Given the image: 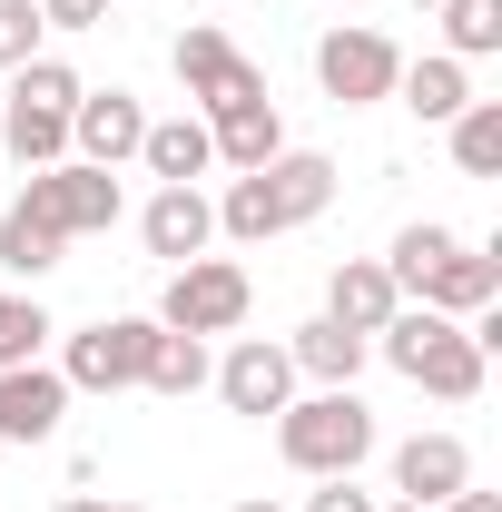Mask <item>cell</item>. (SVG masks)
I'll return each instance as SVG.
<instances>
[{"instance_id":"obj_14","label":"cell","mask_w":502,"mask_h":512,"mask_svg":"<svg viewBox=\"0 0 502 512\" xmlns=\"http://www.w3.org/2000/svg\"><path fill=\"white\" fill-rule=\"evenodd\" d=\"M138 237H148V256H168V266H188V256L217 247V207L197 188H158L148 207H138Z\"/></svg>"},{"instance_id":"obj_24","label":"cell","mask_w":502,"mask_h":512,"mask_svg":"<svg viewBox=\"0 0 502 512\" xmlns=\"http://www.w3.org/2000/svg\"><path fill=\"white\" fill-rule=\"evenodd\" d=\"M443 50L453 60H493L502 50V0H443Z\"/></svg>"},{"instance_id":"obj_12","label":"cell","mask_w":502,"mask_h":512,"mask_svg":"<svg viewBox=\"0 0 502 512\" xmlns=\"http://www.w3.org/2000/svg\"><path fill=\"white\" fill-rule=\"evenodd\" d=\"M60 414H69L60 365H10V375H0V444H50Z\"/></svg>"},{"instance_id":"obj_22","label":"cell","mask_w":502,"mask_h":512,"mask_svg":"<svg viewBox=\"0 0 502 512\" xmlns=\"http://www.w3.org/2000/svg\"><path fill=\"white\" fill-rule=\"evenodd\" d=\"M453 168L463 178H502V99H473L453 119Z\"/></svg>"},{"instance_id":"obj_9","label":"cell","mask_w":502,"mask_h":512,"mask_svg":"<svg viewBox=\"0 0 502 512\" xmlns=\"http://www.w3.org/2000/svg\"><path fill=\"white\" fill-rule=\"evenodd\" d=\"M138 138H148L138 89H79V99H69V158H89V168H128Z\"/></svg>"},{"instance_id":"obj_11","label":"cell","mask_w":502,"mask_h":512,"mask_svg":"<svg viewBox=\"0 0 502 512\" xmlns=\"http://www.w3.org/2000/svg\"><path fill=\"white\" fill-rule=\"evenodd\" d=\"M493 296H502V237H493V247H463V237H453V247L414 276V296H404V306H434V316H483Z\"/></svg>"},{"instance_id":"obj_7","label":"cell","mask_w":502,"mask_h":512,"mask_svg":"<svg viewBox=\"0 0 502 512\" xmlns=\"http://www.w3.org/2000/svg\"><path fill=\"white\" fill-rule=\"evenodd\" d=\"M148 345H158V316H99V325L69 335L60 384L69 394H128V384L148 375Z\"/></svg>"},{"instance_id":"obj_16","label":"cell","mask_w":502,"mask_h":512,"mask_svg":"<svg viewBox=\"0 0 502 512\" xmlns=\"http://www.w3.org/2000/svg\"><path fill=\"white\" fill-rule=\"evenodd\" d=\"M394 99H404L424 128H453L463 109H473V69L453 60V50H434V60H404V69H394Z\"/></svg>"},{"instance_id":"obj_29","label":"cell","mask_w":502,"mask_h":512,"mask_svg":"<svg viewBox=\"0 0 502 512\" xmlns=\"http://www.w3.org/2000/svg\"><path fill=\"white\" fill-rule=\"evenodd\" d=\"M443 512H502V493H473V483H463V493H453Z\"/></svg>"},{"instance_id":"obj_31","label":"cell","mask_w":502,"mask_h":512,"mask_svg":"<svg viewBox=\"0 0 502 512\" xmlns=\"http://www.w3.org/2000/svg\"><path fill=\"white\" fill-rule=\"evenodd\" d=\"M237 512H286V503H266V493H256V503H237Z\"/></svg>"},{"instance_id":"obj_18","label":"cell","mask_w":502,"mask_h":512,"mask_svg":"<svg viewBox=\"0 0 502 512\" xmlns=\"http://www.w3.org/2000/svg\"><path fill=\"white\" fill-rule=\"evenodd\" d=\"M207 138H217V158L247 178V168H266V158L286 148V119H276V99H237V109L207 119Z\"/></svg>"},{"instance_id":"obj_15","label":"cell","mask_w":502,"mask_h":512,"mask_svg":"<svg viewBox=\"0 0 502 512\" xmlns=\"http://www.w3.org/2000/svg\"><path fill=\"white\" fill-rule=\"evenodd\" d=\"M394 306H404V296H394L384 256H345V266H335V286H325V316L345 325V335H365V345L384 335V316H394Z\"/></svg>"},{"instance_id":"obj_6","label":"cell","mask_w":502,"mask_h":512,"mask_svg":"<svg viewBox=\"0 0 502 512\" xmlns=\"http://www.w3.org/2000/svg\"><path fill=\"white\" fill-rule=\"evenodd\" d=\"M168 69H178V89L197 99V119H217V109H237V99H266V69H256L217 20H188L178 50H168Z\"/></svg>"},{"instance_id":"obj_10","label":"cell","mask_w":502,"mask_h":512,"mask_svg":"<svg viewBox=\"0 0 502 512\" xmlns=\"http://www.w3.org/2000/svg\"><path fill=\"white\" fill-rule=\"evenodd\" d=\"M207 384L227 394V414H256V424L296 404V365H286V345H266V335H237L227 365H207Z\"/></svg>"},{"instance_id":"obj_3","label":"cell","mask_w":502,"mask_h":512,"mask_svg":"<svg viewBox=\"0 0 502 512\" xmlns=\"http://www.w3.org/2000/svg\"><path fill=\"white\" fill-rule=\"evenodd\" d=\"M276 453L296 463V473H355L365 453H375V414L355 404V384H325V394H306V404H286L276 414Z\"/></svg>"},{"instance_id":"obj_27","label":"cell","mask_w":502,"mask_h":512,"mask_svg":"<svg viewBox=\"0 0 502 512\" xmlns=\"http://www.w3.org/2000/svg\"><path fill=\"white\" fill-rule=\"evenodd\" d=\"M40 10V30H99L109 20V0H30Z\"/></svg>"},{"instance_id":"obj_1","label":"cell","mask_w":502,"mask_h":512,"mask_svg":"<svg viewBox=\"0 0 502 512\" xmlns=\"http://www.w3.org/2000/svg\"><path fill=\"white\" fill-rule=\"evenodd\" d=\"M325 197H335V158H325V148H276L266 168H247L237 188L217 197V237L266 247V237H286V227L325 217Z\"/></svg>"},{"instance_id":"obj_13","label":"cell","mask_w":502,"mask_h":512,"mask_svg":"<svg viewBox=\"0 0 502 512\" xmlns=\"http://www.w3.org/2000/svg\"><path fill=\"white\" fill-rule=\"evenodd\" d=\"M463 483H473V453H463V434H414V444L394 453V493H404V503H424V512H443Z\"/></svg>"},{"instance_id":"obj_20","label":"cell","mask_w":502,"mask_h":512,"mask_svg":"<svg viewBox=\"0 0 502 512\" xmlns=\"http://www.w3.org/2000/svg\"><path fill=\"white\" fill-rule=\"evenodd\" d=\"M0 148H10L20 168H60V158H69V109H30V99H10V109H0Z\"/></svg>"},{"instance_id":"obj_2","label":"cell","mask_w":502,"mask_h":512,"mask_svg":"<svg viewBox=\"0 0 502 512\" xmlns=\"http://www.w3.org/2000/svg\"><path fill=\"white\" fill-rule=\"evenodd\" d=\"M375 345H384V365H394L404 384H424V394H443V404H473V394H483V345H473V325H463V316L394 306Z\"/></svg>"},{"instance_id":"obj_30","label":"cell","mask_w":502,"mask_h":512,"mask_svg":"<svg viewBox=\"0 0 502 512\" xmlns=\"http://www.w3.org/2000/svg\"><path fill=\"white\" fill-rule=\"evenodd\" d=\"M60 512H99V503H89V493H69V503H60Z\"/></svg>"},{"instance_id":"obj_26","label":"cell","mask_w":502,"mask_h":512,"mask_svg":"<svg viewBox=\"0 0 502 512\" xmlns=\"http://www.w3.org/2000/svg\"><path fill=\"white\" fill-rule=\"evenodd\" d=\"M20 60H40V10L0 0V69H20Z\"/></svg>"},{"instance_id":"obj_8","label":"cell","mask_w":502,"mask_h":512,"mask_svg":"<svg viewBox=\"0 0 502 512\" xmlns=\"http://www.w3.org/2000/svg\"><path fill=\"white\" fill-rule=\"evenodd\" d=\"M394 69H404V50H394L384 30H325V40H315V79H325L335 109H375V99H394Z\"/></svg>"},{"instance_id":"obj_4","label":"cell","mask_w":502,"mask_h":512,"mask_svg":"<svg viewBox=\"0 0 502 512\" xmlns=\"http://www.w3.org/2000/svg\"><path fill=\"white\" fill-rule=\"evenodd\" d=\"M20 207L50 227V237H109L119 227V168H89V158H60V168H30Z\"/></svg>"},{"instance_id":"obj_19","label":"cell","mask_w":502,"mask_h":512,"mask_svg":"<svg viewBox=\"0 0 502 512\" xmlns=\"http://www.w3.org/2000/svg\"><path fill=\"white\" fill-rule=\"evenodd\" d=\"M365 355H375V345H365V335H345L335 316L296 325V345H286V365H296V375H315V384H355V375H365Z\"/></svg>"},{"instance_id":"obj_21","label":"cell","mask_w":502,"mask_h":512,"mask_svg":"<svg viewBox=\"0 0 502 512\" xmlns=\"http://www.w3.org/2000/svg\"><path fill=\"white\" fill-rule=\"evenodd\" d=\"M148 394H168V404H188L197 384H207V335H168V325H158V345H148Z\"/></svg>"},{"instance_id":"obj_17","label":"cell","mask_w":502,"mask_h":512,"mask_svg":"<svg viewBox=\"0 0 502 512\" xmlns=\"http://www.w3.org/2000/svg\"><path fill=\"white\" fill-rule=\"evenodd\" d=\"M138 168H148L158 188H197V178L217 168V138H207V119H148V138H138Z\"/></svg>"},{"instance_id":"obj_34","label":"cell","mask_w":502,"mask_h":512,"mask_svg":"<svg viewBox=\"0 0 502 512\" xmlns=\"http://www.w3.org/2000/svg\"><path fill=\"white\" fill-rule=\"evenodd\" d=\"M414 10H443V0H414Z\"/></svg>"},{"instance_id":"obj_25","label":"cell","mask_w":502,"mask_h":512,"mask_svg":"<svg viewBox=\"0 0 502 512\" xmlns=\"http://www.w3.org/2000/svg\"><path fill=\"white\" fill-rule=\"evenodd\" d=\"M50 335H60V325L40 316V296H0V375H10V365H40Z\"/></svg>"},{"instance_id":"obj_23","label":"cell","mask_w":502,"mask_h":512,"mask_svg":"<svg viewBox=\"0 0 502 512\" xmlns=\"http://www.w3.org/2000/svg\"><path fill=\"white\" fill-rule=\"evenodd\" d=\"M60 256H69V237H50L30 207H10V217H0V266H10V276H50Z\"/></svg>"},{"instance_id":"obj_28","label":"cell","mask_w":502,"mask_h":512,"mask_svg":"<svg viewBox=\"0 0 502 512\" xmlns=\"http://www.w3.org/2000/svg\"><path fill=\"white\" fill-rule=\"evenodd\" d=\"M306 512H375V493H355V473H325L306 493Z\"/></svg>"},{"instance_id":"obj_5","label":"cell","mask_w":502,"mask_h":512,"mask_svg":"<svg viewBox=\"0 0 502 512\" xmlns=\"http://www.w3.org/2000/svg\"><path fill=\"white\" fill-rule=\"evenodd\" d=\"M247 306H256V286H247L237 256H188V266L168 276V296H158V325H168V335H237Z\"/></svg>"},{"instance_id":"obj_33","label":"cell","mask_w":502,"mask_h":512,"mask_svg":"<svg viewBox=\"0 0 502 512\" xmlns=\"http://www.w3.org/2000/svg\"><path fill=\"white\" fill-rule=\"evenodd\" d=\"M384 512H424V503H384Z\"/></svg>"},{"instance_id":"obj_32","label":"cell","mask_w":502,"mask_h":512,"mask_svg":"<svg viewBox=\"0 0 502 512\" xmlns=\"http://www.w3.org/2000/svg\"><path fill=\"white\" fill-rule=\"evenodd\" d=\"M99 512H148V503H99Z\"/></svg>"}]
</instances>
